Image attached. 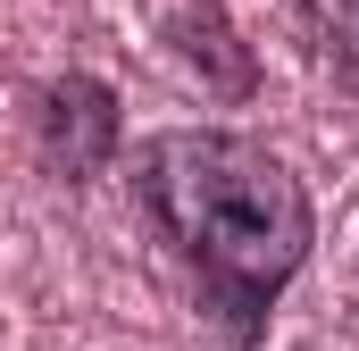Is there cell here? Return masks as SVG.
Instances as JSON below:
<instances>
[{"label":"cell","instance_id":"obj_1","mask_svg":"<svg viewBox=\"0 0 359 351\" xmlns=\"http://www.w3.org/2000/svg\"><path fill=\"white\" fill-rule=\"evenodd\" d=\"M126 176L151 234L184 267L192 301L226 326L234 351H259L276 301L292 293L318 243V209L301 176L259 134H234V126H159L134 143Z\"/></svg>","mask_w":359,"mask_h":351},{"label":"cell","instance_id":"obj_3","mask_svg":"<svg viewBox=\"0 0 359 351\" xmlns=\"http://www.w3.org/2000/svg\"><path fill=\"white\" fill-rule=\"evenodd\" d=\"M301 17H309V34L326 42V59L359 76V0H301Z\"/></svg>","mask_w":359,"mask_h":351},{"label":"cell","instance_id":"obj_2","mask_svg":"<svg viewBox=\"0 0 359 351\" xmlns=\"http://www.w3.org/2000/svg\"><path fill=\"white\" fill-rule=\"evenodd\" d=\"M25 134H34V159L59 176V184H92V176L126 151V109H117V92L100 84L92 67H67V76H42L34 84Z\"/></svg>","mask_w":359,"mask_h":351}]
</instances>
